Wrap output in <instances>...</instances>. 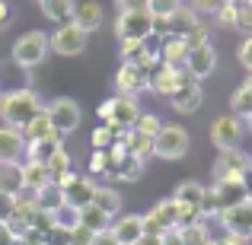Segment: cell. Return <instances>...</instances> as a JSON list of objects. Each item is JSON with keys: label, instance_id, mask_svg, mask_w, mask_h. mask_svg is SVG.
<instances>
[{"label": "cell", "instance_id": "cell-1", "mask_svg": "<svg viewBox=\"0 0 252 245\" xmlns=\"http://www.w3.org/2000/svg\"><path fill=\"white\" fill-rule=\"evenodd\" d=\"M42 99H38L35 89H10L0 96V121L6 128H19L23 131L32 118L42 111Z\"/></svg>", "mask_w": 252, "mask_h": 245}, {"label": "cell", "instance_id": "cell-38", "mask_svg": "<svg viewBox=\"0 0 252 245\" xmlns=\"http://www.w3.org/2000/svg\"><path fill=\"white\" fill-rule=\"evenodd\" d=\"M147 54V42H122V64H141Z\"/></svg>", "mask_w": 252, "mask_h": 245}, {"label": "cell", "instance_id": "cell-34", "mask_svg": "<svg viewBox=\"0 0 252 245\" xmlns=\"http://www.w3.org/2000/svg\"><path fill=\"white\" fill-rule=\"evenodd\" d=\"M147 10L157 23H166V19H172L182 10V0H147Z\"/></svg>", "mask_w": 252, "mask_h": 245}, {"label": "cell", "instance_id": "cell-35", "mask_svg": "<svg viewBox=\"0 0 252 245\" xmlns=\"http://www.w3.org/2000/svg\"><path fill=\"white\" fill-rule=\"evenodd\" d=\"M230 109H233L236 118H252V89H246V86H240V89L230 96Z\"/></svg>", "mask_w": 252, "mask_h": 245}, {"label": "cell", "instance_id": "cell-30", "mask_svg": "<svg viewBox=\"0 0 252 245\" xmlns=\"http://www.w3.org/2000/svg\"><path fill=\"white\" fill-rule=\"evenodd\" d=\"M80 226H86L93 236H96V233H102V229L112 226V217L105 214V210H99L96 204H90V207L80 210Z\"/></svg>", "mask_w": 252, "mask_h": 245}, {"label": "cell", "instance_id": "cell-4", "mask_svg": "<svg viewBox=\"0 0 252 245\" xmlns=\"http://www.w3.org/2000/svg\"><path fill=\"white\" fill-rule=\"evenodd\" d=\"M45 111H48L51 128H55V134H58V137L74 134V131L80 128V121H83L80 102H77V99H70V96H58V99H51V102L45 105Z\"/></svg>", "mask_w": 252, "mask_h": 245}, {"label": "cell", "instance_id": "cell-8", "mask_svg": "<svg viewBox=\"0 0 252 245\" xmlns=\"http://www.w3.org/2000/svg\"><path fill=\"white\" fill-rule=\"evenodd\" d=\"M86 42H90V35H86L80 26H74V23L58 26V29L48 35V48L55 51V54H61V57L83 54V51H86Z\"/></svg>", "mask_w": 252, "mask_h": 245}, {"label": "cell", "instance_id": "cell-58", "mask_svg": "<svg viewBox=\"0 0 252 245\" xmlns=\"http://www.w3.org/2000/svg\"><path fill=\"white\" fill-rule=\"evenodd\" d=\"M243 86H246V89H252V70H246V80H243Z\"/></svg>", "mask_w": 252, "mask_h": 245}, {"label": "cell", "instance_id": "cell-61", "mask_svg": "<svg viewBox=\"0 0 252 245\" xmlns=\"http://www.w3.org/2000/svg\"><path fill=\"white\" fill-rule=\"evenodd\" d=\"M208 245H217V239H211V242H208Z\"/></svg>", "mask_w": 252, "mask_h": 245}, {"label": "cell", "instance_id": "cell-41", "mask_svg": "<svg viewBox=\"0 0 252 245\" xmlns=\"http://www.w3.org/2000/svg\"><path fill=\"white\" fill-rule=\"evenodd\" d=\"M134 128L141 131V134H147V137H157V134L163 131V121H160L157 115H150V111H147V115H141V118H137V124H134Z\"/></svg>", "mask_w": 252, "mask_h": 245}, {"label": "cell", "instance_id": "cell-23", "mask_svg": "<svg viewBox=\"0 0 252 245\" xmlns=\"http://www.w3.org/2000/svg\"><path fill=\"white\" fill-rule=\"evenodd\" d=\"M189 42H185L182 35H166L163 38V48L157 51L160 54V64H169V67H182L185 57H189Z\"/></svg>", "mask_w": 252, "mask_h": 245}, {"label": "cell", "instance_id": "cell-9", "mask_svg": "<svg viewBox=\"0 0 252 245\" xmlns=\"http://www.w3.org/2000/svg\"><path fill=\"white\" fill-rule=\"evenodd\" d=\"M182 70L191 77V80H208V77L217 70V48L211 42L191 48L189 57H185V64H182Z\"/></svg>", "mask_w": 252, "mask_h": 245}, {"label": "cell", "instance_id": "cell-16", "mask_svg": "<svg viewBox=\"0 0 252 245\" xmlns=\"http://www.w3.org/2000/svg\"><path fill=\"white\" fill-rule=\"evenodd\" d=\"M211 191H214L217 197V207L220 210H230V207H240V204H246V188H243V178H223V182H214L208 185Z\"/></svg>", "mask_w": 252, "mask_h": 245}, {"label": "cell", "instance_id": "cell-22", "mask_svg": "<svg viewBox=\"0 0 252 245\" xmlns=\"http://www.w3.org/2000/svg\"><path fill=\"white\" fill-rule=\"evenodd\" d=\"M74 26H80V29L90 35V32H96L99 26H102V6L96 3V0H83V3L74 6V19H70Z\"/></svg>", "mask_w": 252, "mask_h": 245}, {"label": "cell", "instance_id": "cell-15", "mask_svg": "<svg viewBox=\"0 0 252 245\" xmlns=\"http://www.w3.org/2000/svg\"><path fill=\"white\" fill-rule=\"evenodd\" d=\"M201 102H204L201 83L191 80V77H189V80H185V83L169 96V105H172L176 111H182V115H191V111H198V109H201Z\"/></svg>", "mask_w": 252, "mask_h": 245}, {"label": "cell", "instance_id": "cell-28", "mask_svg": "<svg viewBox=\"0 0 252 245\" xmlns=\"http://www.w3.org/2000/svg\"><path fill=\"white\" fill-rule=\"evenodd\" d=\"M93 204H96L99 210H105L112 220L122 214V194H118L112 185H96V191H93Z\"/></svg>", "mask_w": 252, "mask_h": 245}, {"label": "cell", "instance_id": "cell-26", "mask_svg": "<svg viewBox=\"0 0 252 245\" xmlns=\"http://www.w3.org/2000/svg\"><path fill=\"white\" fill-rule=\"evenodd\" d=\"M204 188L208 185H201L198 178H182V182L176 185V191H172V197H176L179 204H189V207H201V197H204Z\"/></svg>", "mask_w": 252, "mask_h": 245}, {"label": "cell", "instance_id": "cell-40", "mask_svg": "<svg viewBox=\"0 0 252 245\" xmlns=\"http://www.w3.org/2000/svg\"><path fill=\"white\" fill-rule=\"evenodd\" d=\"M109 165H112L109 150H93V156H90V175H105Z\"/></svg>", "mask_w": 252, "mask_h": 245}, {"label": "cell", "instance_id": "cell-37", "mask_svg": "<svg viewBox=\"0 0 252 245\" xmlns=\"http://www.w3.org/2000/svg\"><path fill=\"white\" fill-rule=\"evenodd\" d=\"M19 165L23 163H0V188L19 194Z\"/></svg>", "mask_w": 252, "mask_h": 245}, {"label": "cell", "instance_id": "cell-17", "mask_svg": "<svg viewBox=\"0 0 252 245\" xmlns=\"http://www.w3.org/2000/svg\"><path fill=\"white\" fill-rule=\"evenodd\" d=\"M26 160V134L19 128L0 124V163H19Z\"/></svg>", "mask_w": 252, "mask_h": 245}, {"label": "cell", "instance_id": "cell-19", "mask_svg": "<svg viewBox=\"0 0 252 245\" xmlns=\"http://www.w3.org/2000/svg\"><path fill=\"white\" fill-rule=\"evenodd\" d=\"M45 185H51V175H48V165L45 163H29L26 160L19 165V191L35 194V191H42Z\"/></svg>", "mask_w": 252, "mask_h": 245}, {"label": "cell", "instance_id": "cell-60", "mask_svg": "<svg viewBox=\"0 0 252 245\" xmlns=\"http://www.w3.org/2000/svg\"><path fill=\"white\" fill-rule=\"evenodd\" d=\"M67 245H86V242H67Z\"/></svg>", "mask_w": 252, "mask_h": 245}, {"label": "cell", "instance_id": "cell-63", "mask_svg": "<svg viewBox=\"0 0 252 245\" xmlns=\"http://www.w3.org/2000/svg\"><path fill=\"white\" fill-rule=\"evenodd\" d=\"M45 245H55V242H45Z\"/></svg>", "mask_w": 252, "mask_h": 245}, {"label": "cell", "instance_id": "cell-53", "mask_svg": "<svg viewBox=\"0 0 252 245\" xmlns=\"http://www.w3.org/2000/svg\"><path fill=\"white\" fill-rule=\"evenodd\" d=\"M160 242L163 245H182V233H179V229H166V233L160 236Z\"/></svg>", "mask_w": 252, "mask_h": 245}, {"label": "cell", "instance_id": "cell-62", "mask_svg": "<svg viewBox=\"0 0 252 245\" xmlns=\"http://www.w3.org/2000/svg\"><path fill=\"white\" fill-rule=\"evenodd\" d=\"M16 245H26V242H23V239H19V242H16Z\"/></svg>", "mask_w": 252, "mask_h": 245}, {"label": "cell", "instance_id": "cell-51", "mask_svg": "<svg viewBox=\"0 0 252 245\" xmlns=\"http://www.w3.org/2000/svg\"><path fill=\"white\" fill-rule=\"evenodd\" d=\"M19 236L10 229V223H0V245H16Z\"/></svg>", "mask_w": 252, "mask_h": 245}, {"label": "cell", "instance_id": "cell-42", "mask_svg": "<svg viewBox=\"0 0 252 245\" xmlns=\"http://www.w3.org/2000/svg\"><path fill=\"white\" fill-rule=\"evenodd\" d=\"M90 143H93V150H109L112 143H115V134H112L109 128H93V134H90Z\"/></svg>", "mask_w": 252, "mask_h": 245}, {"label": "cell", "instance_id": "cell-25", "mask_svg": "<svg viewBox=\"0 0 252 245\" xmlns=\"http://www.w3.org/2000/svg\"><path fill=\"white\" fill-rule=\"evenodd\" d=\"M45 165H48V175H51V185H58V188H64V185H67L70 178L77 175V172H74V165H70V156H67V150H64V147L58 150V153L51 156V160L45 163Z\"/></svg>", "mask_w": 252, "mask_h": 245}, {"label": "cell", "instance_id": "cell-49", "mask_svg": "<svg viewBox=\"0 0 252 245\" xmlns=\"http://www.w3.org/2000/svg\"><path fill=\"white\" fill-rule=\"evenodd\" d=\"M118 13H131V10H147V0H115Z\"/></svg>", "mask_w": 252, "mask_h": 245}, {"label": "cell", "instance_id": "cell-21", "mask_svg": "<svg viewBox=\"0 0 252 245\" xmlns=\"http://www.w3.org/2000/svg\"><path fill=\"white\" fill-rule=\"evenodd\" d=\"M61 147H64V137H58V134L42 137V140H26V160L29 163H48Z\"/></svg>", "mask_w": 252, "mask_h": 245}, {"label": "cell", "instance_id": "cell-44", "mask_svg": "<svg viewBox=\"0 0 252 245\" xmlns=\"http://www.w3.org/2000/svg\"><path fill=\"white\" fill-rule=\"evenodd\" d=\"M236 61H240L246 70H252V32L240 42V48H236Z\"/></svg>", "mask_w": 252, "mask_h": 245}, {"label": "cell", "instance_id": "cell-18", "mask_svg": "<svg viewBox=\"0 0 252 245\" xmlns=\"http://www.w3.org/2000/svg\"><path fill=\"white\" fill-rule=\"evenodd\" d=\"M109 229L115 233V239L122 245H134L144 236V217L141 214H118Z\"/></svg>", "mask_w": 252, "mask_h": 245}, {"label": "cell", "instance_id": "cell-12", "mask_svg": "<svg viewBox=\"0 0 252 245\" xmlns=\"http://www.w3.org/2000/svg\"><path fill=\"white\" fill-rule=\"evenodd\" d=\"M217 223L223 226V233L252 239V201L240 204V207H230V210H220V214H217Z\"/></svg>", "mask_w": 252, "mask_h": 245}, {"label": "cell", "instance_id": "cell-36", "mask_svg": "<svg viewBox=\"0 0 252 245\" xmlns=\"http://www.w3.org/2000/svg\"><path fill=\"white\" fill-rule=\"evenodd\" d=\"M32 197H35L38 207L48 210V214H51V210H58V207L64 204V194H61V188H58V185H45V188H42V191H35Z\"/></svg>", "mask_w": 252, "mask_h": 245}, {"label": "cell", "instance_id": "cell-54", "mask_svg": "<svg viewBox=\"0 0 252 245\" xmlns=\"http://www.w3.org/2000/svg\"><path fill=\"white\" fill-rule=\"evenodd\" d=\"M217 245H252L249 239H243V236H223V239H217Z\"/></svg>", "mask_w": 252, "mask_h": 245}, {"label": "cell", "instance_id": "cell-31", "mask_svg": "<svg viewBox=\"0 0 252 245\" xmlns=\"http://www.w3.org/2000/svg\"><path fill=\"white\" fill-rule=\"evenodd\" d=\"M179 233H182V245H208L211 239H217V236H211V226H208V220L189 223V226H182Z\"/></svg>", "mask_w": 252, "mask_h": 245}, {"label": "cell", "instance_id": "cell-3", "mask_svg": "<svg viewBox=\"0 0 252 245\" xmlns=\"http://www.w3.org/2000/svg\"><path fill=\"white\" fill-rule=\"evenodd\" d=\"M51 54L48 48V35L45 32H26L13 42V64L23 70H32L38 64H45V57Z\"/></svg>", "mask_w": 252, "mask_h": 245}, {"label": "cell", "instance_id": "cell-29", "mask_svg": "<svg viewBox=\"0 0 252 245\" xmlns=\"http://www.w3.org/2000/svg\"><path fill=\"white\" fill-rule=\"evenodd\" d=\"M38 6H42L45 19H51V23L64 26V23H70V19H74V6H77V0H42Z\"/></svg>", "mask_w": 252, "mask_h": 245}, {"label": "cell", "instance_id": "cell-11", "mask_svg": "<svg viewBox=\"0 0 252 245\" xmlns=\"http://www.w3.org/2000/svg\"><path fill=\"white\" fill-rule=\"evenodd\" d=\"M115 89L118 96H141L144 89H150V74L141 67V64H122L115 74Z\"/></svg>", "mask_w": 252, "mask_h": 245}, {"label": "cell", "instance_id": "cell-2", "mask_svg": "<svg viewBox=\"0 0 252 245\" xmlns=\"http://www.w3.org/2000/svg\"><path fill=\"white\" fill-rule=\"evenodd\" d=\"M141 115H144L141 102H137L134 96H118V92H115L112 99H105V102L99 105V118H102L105 128L115 134V140H122V134L134 128Z\"/></svg>", "mask_w": 252, "mask_h": 245}, {"label": "cell", "instance_id": "cell-52", "mask_svg": "<svg viewBox=\"0 0 252 245\" xmlns=\"http://www.w3.org/2000/svg\"><path fill=\"white\" fill-rule=\"evenodd\" d=\"M10 23H13V10H10L6 0H0V29H6Z\"/></svg>", "mask_w": 252, "mask_h": 245}, {"label": "cell", "instance_id": "cell-20", "mask_svg": "<svg viewBox=\"0 0 252 245\" xmlns=\"http://www.w3.org/2000/svg\"><path fill=\"white\" fill-rule=\"evenodd\" d=\"M147 217L160 226V233H166V229H179V204L172 201V197H163V201H157L154 207L147 210Z\"/></svg>", "mask_w": 252, "mask_h": 245}, {"label": "cell", "instance_id": "cell-10", "mask_svg": "<svg viewBox=\"0 0 252 245\" xmlns=\"http://www.w3.org/2000/svg\"><path fill=\"white\" fill-rule=\"evenodd\" d=\"M249 165H252V156L243 153L240 147L236 150H220V156H217L211 175H214V182H223V178H243L249 172Z\"/></svg>", "mask_w": 252, "mask_h": 245}, {"label": "cell", "instance_id": "cell-39", "mask_svg": "<svg viewBox=\"0 0 252 245\" xmlns=\"http://www.w3.org/2000/svg\"><path fill=\"white\" fill-rule=\"evenodd\" d=\"M182 38L189 42V48H198V45H208V42H211V29H208L204 23H195Z\"/></svg>", "mask_w": 252, "mask_h": 245}, {"label": "cell", "instance_id": "cell-13", "mask_svg": "<svg viewBox=\"0 0 252 245\" xmlns=\"http://www.w3.org/2000/svg\"><path fill=\"white\" fill-rule=\"evenodd\" d=\"M185 80H189V74H185L182 67H169V64H160V67L150 74V92H154V96H160V99H169Z\"/></svg>", "mask_w": 252, "mask_h": 245}, {"label": "cell", "instance_id": "cell-59", "mask_svg": "<svg viewBox=\"0 0 252 245\" xmlns=\"http://www.w3.org/2000/svg\"><path fill=\"white\" fill-rule=\"evenodd\" d=\"M246 128H249V134H252V118H246Z\"/></svg>", "mask_w": 252, "mask_h": 245}, {"label": "cell", "instance_id": "cell-46", "mask_svg": "<svg viewBox=\"0 0 252 245\" xmlns=\"http://www.w3.org/2000/svg\"><path fill=\"white\" fill-rule=\"evenodd\" d=\"M214 16H217V23H220V26H227V29H236V10H233V6L223 3L220 10L214 13Z\"/></svg>", "mask_w": 252, "mask_h": 245}, {"label": "cell", "instance_id": "cell-56", "mask_svg": "<svg viewBox=\"0 0 252 245\" xmlns=\"http://www.w3.org/2000/svg\"><path fill=\"white\" fill-rule=\"evenodd\" d=\"M243 188H246V197L252 201V165H249V172L243 175Z\"/></svg>", "mask_w": 252, "mask_h": 245}, {"label": "cell", "instance_id": "cell-32", "mask_svg": "<svg viewBox=\"0 0 252 245\" xmlns=\"http://www.w3.org/2000/svg\"><path fill=\"white\" fill-rule=\"evenodd\" d=\"M77 223H80V210L67 207V204H61L58 210H51V229H55V233H70Z\"/></svg>", "mask_w": 252, "mask_h": 245}, {"label": "cell", "instance_id": "cell-43", "mask_svg": "<svg viewBox=\"0 0 252 245\" xmlns=\"http://www.w3.org/2000/svg\"><path fill=\"white\" fill-rule=\"evenodd\" d=\"M16 191H3L0 188V223H6L13 217V210H16Z\"/></svg>", "mask_w": 252, "mask_h": 245}, {"label": "cell", "instance_id": "cell-50", "mask_svg": "<svg viewBox=\"0 0 252 245\" xmlns=\"http://www.w3.org/2000/svg\"><path fill=\"white\" fill-rule=\"evenodd\" d=\"M67 239H70V242H86V245H90L93 233H90V229H86V226H80V223H77V226H74V229H70V233H67Z\"/></svg>", "mask_w": 252, "mask_h": 245}, {"label": "cell", "instance_id": "cell-33", "mask_svg": "<svg viewBox=\"0 0 252 245\" xmlns=\"http://www.w3.org/2000/svg\"><path fill=\"white\" fill-rule=\"evenodd\" d=\"M23 134H26V140H42V137H51V134H55L48 111H45V109L38 111V115H35V118H32V121L23 128Z\"/></svg>", "mask_w": 252, "mask_h": 245}, {"label": "cell", "instance_id": "cell-6", "mask_svg": "<svg viewBox=\"0 0 252 245\" xmlns=\"http://www.w3.org/2000/svg\"><path fill=\"white\" fill-rule=\"evenodd\" d=\"M191 140H189V131L182 128V124H163V131L154 137V156H160V160H182L185 153H189Z\"/></svg>", "mask_w": 252, "mask_h": 245}, {"label": "cell", "instance_id": "cell-57", "mask_svg": "<svg viewBox=\"0 0 252 245\" xmlns=\"http://www.w3.org/2000/svg\"><path fill=\"white\" fill-rule=\"evenodd\" d=\"M227 6H233V10H246V6H252V0H223Z\"/></svg>", "mask_w": 252, "mask_h": 245}, {"label": "cell", "instance_id": "cell-24", "mask_svg": "<svg viewBox=\"0 0 252 245\" xmlns=\"http://www.w3.org/2000/svg\"><path fill=\"white\" fill-rule=\"evenodd\" d=\"M122 143H125V150H128V156H134V160H141V163H147L150 156H154V137L141 134L137 128L125 131V134H122Z\"/></svg>", "mask_w": 252, "mask_h": 245}, {"label": "cell", "instance_id": "cell-48", "mask_svg": "<svg viewBox=\"0 0 252 245\" xmlns=\"http://www.w3.org/2000/svg\"><path fill=\"white\" fill-rule=\"evenodd\" d=\"M90 245H122V242L115 239V233H112V229H102V233H96L90 239Z\"/></svg>", "mask_w": 252, "mask_h": 245}, {"label": "cell", "instance_id": "cell-14", "mask_svg": "<svg viewBox=\"0 0 252 245\" xmlns=\"http://www.w3.org/2000/svg\"><path fill=\"white\" fill-rule=\"evenodd\" d=\"M93 191H96V182H93L90 175H74L61 188V194H64V204H67V207L83 210V207H90V204H93Z\"/></svg>", "mask_w": 252, "mask_h": 245}, {"label": "cell", "instance_id": "cell-47", "mask_svg": "<svg viewBox=\"0 0 252 245\" xmlns=\"http://www.w3.org/2000/svg\"><path fill=\"white\" fill-rule=\"evenodd\" d=\"M236 29H240V32H252V6L236 10Z\"/></svg>", "mask_w": 252, "mask_h": 245}, {"label": "cell", "instance_id": "cell-45", "mask_svg": "<svg viewBox=\"0 0 252 245\" xmlns=\"http://www.w3.org/2000/svg\"><path fill=\"white\" fill-rule=\"evenodd\" d=\"M220 6H223V0H189V10L198 13V16L201 13H217Z\"/></svg>", "mask_w": 252, "mask_h": 245}, {"label": "cell", "instance_id": "cell-27", "mask_svg": "<svg viewBox=\"0 0 252 245\" xmlns=\"http://www.w3.org/2000/svg\"><path fill=\"white\" fill-rule=\"evenodd\" d=\"M105 175L115 178V182H137V178L144 175V163H141V160H134V156H125V160L112 163Z\"/></svg>", "mask_w": 252, "mask_h": 245}, {"label": "cell", "instance_id": "cell-5", "mask_svg": "<svg viewBox=\"0 0 252 245\" xmlns=\"http://www.w3.org/2000/svg\"><path fill=\"white\" fill-rule=\"evenodd\" d=\"M154 16L150 10H131V13H118L115 16V35L118 42H147L154 35Z\"/></svg>", "mask_w": 252, "mask_h": 245}, {"label": "cell", "instance_id": "cell-64", "mask_svg": "<svg viewBox=\"0 0 252 245\" xmlns=\"http://www.w3.org/2000/svg\"><path fill=\"white\" fill-rule=\"evenodd\" d=\"M35 3H42V0H35Z\"/></svg>", "mask_w": 252, "mask_h": 245}, {"label": "cell", "instance_id": "cell-55", "mask_svg": "<svg viewBox=\"0 0 252 245\" xmlns=\"http://www.w3.org/2000/svg\"><path fill=\"white\" fill-rule=\"evenodd\" d=\"M134 245H163V242H160V236H150V233H144V236H141V239H137Z\"/></svg>", "mask_w": 252, "mask_h": 245}, {"label": "cell", "instance_id": "cell-7", "mask_svg": "<svg viewBox=\"0 0 252 245\" xmlns=\"http://www.w3.org/2000/svg\"><path fill=\"white\" fill-rule=\"evenodd\" d=\"M243 137H246V121L236 118L233 111L230 115H217L211 121V143L217 147V153L220 150H236Z\"/></svg>", "mask_w": 252, "mask_h": 245}]
</instances>
